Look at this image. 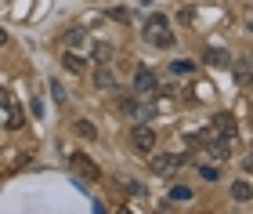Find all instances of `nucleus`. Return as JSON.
Returning a JSON list of instances; mask_svg holds the SVG:
<instances>
[{
	"label": "nucleus",
	"instance_id": "17",
	"mask_svg": "<svg viewBox=\"0 0 253 214\" xmlns=\"http://www.w3.org/2000/svg\"><path fill=\"white\" fill-rule=\"evenodd\" d=\"M22 127H26V116H22V109H15L7 116V131H22Z\"/></svg>",
	"mask_w": 253,
	"mask_h": 214
},
{
	"label": "nucleus",
	"instance_id": "12",
	"mask_svg": "<svg viewBox=\"0 0 253 214\" xmlns=\"http://www.w3.org/2000/svg\"><path fill=\"white\" fill-rule=\"evenodd\" d=\"M76 134H80V138H87V142H94L98 138V127L90 120H76Z\"/></svg>",
	"mask_w": 253,
	"mask_h": 214
},
{
	"label": "nucleus",
	"instance_id": "26",
	"mask_svg": "<svg viewBox=\"0 0 253 214\" xmlns=\"http://www.w3.org/2000/svg\"><path fill=\"white\" fill-rule=\"evenodd\" d=\"M243 171H246V174H253V153H250L246 160H243Z\"/></svg>",
	"mask_w": 253,
	"mask_h": 214
},
{
	"label": "nucleus",
	"instance_id": "27",
	"mask_svg": "<svg viewBox=\"0 0 253 214\" xmlns=\"http://www.w3.org/2000/svg\"><path fill=\"white\" fill-rule=\"evenodd\" d=\"M4 44H7V33H4V29H0V48H4Z\"/></svg>",
	"mask_w": 253,
	"mask_h": 214
},
{
	"label": "nucleus",
	"instance_id": "19",
	"mask_svg": "<svg viewBox=\"0 0 253 214\" xmlns=\"http://www.w3.org/2000/svg\"><path fill=\"white\" fill-rule=\"evenodd\" d=\"M109 18H112V22H123V26H126V22H130V11H126V7H109Z\"/></svg>",
	"mask_w": 253,
	"mask_h": 214
},
{
	"label": "nucleus",
	"instance_id": "23",
	"mask_svg": "<svg viewBox=\"0 0 253 214\" xmlns=\"http://www.w3.org/2000/svg\"><path fill=\"white\" fill-rule=\"evenodd\" d=\"M51 95H54V102H65V87L62 84H51Z\"/></svg>",
	"mask_w": 253,
	"mask_h": 214
},
{
	"label": "nucleus",
	"instance_id": "3",
	"mask_svg": "<svg viewBox=\"0 0 253 214\" xmlns=\"http://www.w3.org/2000/svg\"><path fill=\"white\" fill-rule=\"evenodd\" d=\"M130 149H134V153H145V156L156 149V131L148 127V123H137V127H134V134H130Z\"/></svg>",
	"mask_w": 253,
	"mask_h": 214
},
{
	"label": "nucleus",
	"instance_id": "18",
	"mask_svg": "<svg viewBox=\"0 0 253 214\" xmlns=\"http://www.w3.org/2000/svg\"><path fill=\"white\" fill-rule=\"evenodd\" d=\"M152 116H156V109H152V106H137V109H134V120H137V123H148Z\"/></svg>",
	"mask_w": 253,
	"mask_h": 214
},
{
	"label": "nucleus",
	"instance_id": "2",
	"mask_svg": "<svg viewBox=\"0 0 253 214\" xmlns=\"http://www.w3.org/2000/svg\"><path fill=\"white\" fill-rule=\"evenodd\" d=\"M69 167H73V174L84 178V182H101V167L90 160L87 153H73L69 156Z\"/></svg>",
	"mask_w": 253,
	"mask_h": 214
},
{
	"label": "nucleus",
	"instance_id": "20",
	"mask_svg": "<svg viewBox=\"0 0 253 214\" xmlns=\"http://www.w3.org/2000/svg\"><path fill=\"white\" fill-rule=\"evenodd\" d=\"M199 174L206 178V182H217V178H221V171H217V167H210V163H206V167H199Z\"/></svg>",
	"mask_w": 253,
	"mask_h": 214
},
{
	"label": "nucleus",
	"instance_id": "15",
	"mask_svg": "<svg viewBox=\"0 0 253 214\" xmlns=\"http://www.w3.org/2000/svg\"><path fill=\"white\" fill-rule=\"evenodd\" d=\"M90 51H94L98 62H109L112 58V44H90Z\"/></svg>",
	"mask_w": 253,
	"mask_h": 214
},
{
	"label": "nucleus",
	"instance_id": "11",
	"mask_svg": "<svg viewBox=\"0 0 253 214\" xmlns=\"http://www.w3.org/2000/svg\"><path fill=\"white\" fill-rule=\"evenodd\" d=\"M206 65H221V69H224V65H232V58H228V51L210 48V51H206Z\"/></svg>",
	"mask_w": 253,
	"mask_h": 214
},
{
	"label": "nucleus",
	"instance_id": "4",
	"mask_svg": "<svg viewBox=\"0 0 253 214\" xmlns=\"http://www.w3.org/2000/svg\"><path fill=\"white\" fill-rule=\"evenodd\" d=\"M156 87H159V80H156V73L152 69H137L134 73V95H141V98H148V95H156Z\"/></svg>",
	"mask_w": 253,
	"mask_h": 214
},
{
	"label": "nucleus",
	"instance_id": "1",
	"mask_svg": "<svg viewBox=\"0 0 253 214\" xmlns=\"http://www.w3.org/2000/svg\"><path fill=\"white\" fill-rule=\"evenodd\" d=\"M145 40L156 44V48H174V33H170V22L163 15H152L145 22Z\"/></svg>",
	"mask_w": 253,
	"mask_h": 214
},
{
	"label": "nucleus",
	"instance_id": "21",
	"mask_svg": "<svg viewBox=\"0 0 253 214\" xmlns=\"http://www.w3.org/2000/svg\"><path fill=\"white\" fill-rule=\"evenodd\" d=\"M170 73L185 76V73H192V62H185V58H181V62H174V65H170Z\"/></svg>",
	"mask_w": 253,
	"mask_h": 214
},
{
	"label": "nucleus",
	"instance_id": "10",
	"mask_svg": "<svg viewBox=\"0 0 253 214\" xmlns=\"http://www.w3.org/2000/svg\"><path fill=\"white\" fill-rule=\"evenodd\" d=\"M232 200H239V204L253 200V185H250V182H235V185H232Z\"/></svg>",
	"mask_w": 253,
	"mask_h": 214
},
{
	"label": "nucleus",
	"instance_id": "16",
	"mask_svg": "<svg viewBox=\"0 0 253 214\" xmlns=\"http://www.w3.org/2000/svg\"><path fill=\"white\" fill-rule=\"evenodd\" d=\"M170 200H174V204H185V200H192V189L174 185V189H170Z\"/></svg>",
	"mask_w": 253,
	"mask_h": 214
},
{
	"label": "nucleus",
	"instance_id": "14",
	"mask_svg": "<svg viewBox=\"0 0 253 214\" xmlns=\"http://www.w3.org/2000/svg\"><path fill=\"white\" fill-rule=\"evenodd\" d=\"M62 65H65L69 73H84V65H87V62L80 58V54H65V58H62Z\"/></svg>",
	"mask_w": 253,
	"mask_h": 214
},
{
	"label": "nucleus",
	"instance_id": "22",
	"mask_svg": "<svg viewBox=\"0 0 253 214\" xmlns=\"http://www.w3.org/2000/svg\"><path fill=\"white\" fill-rule=\"evenodd\" d=\"M120 109H123V112H130V116H134V109H137V102H134V98H120Z\"/></svg>",
	"mask_w": 253,
	"mask_h": 214
},
{
	"label": "nucleus",
	"instance_id": "13",
	"mask_svg": "<svg viewBox=\"0 0 253 214\" xmlns=\"http://www.w3.org/2000/svg\"><path fill=\"white\" fill-rule=\"evenodd\" d=\"M62 40L69 44V48H80V44H87V29H80V26H76V29H69Z\"/></svg>",
	"mask_w": 253,
	"mask_h": 214
},
{
	"label": "nucleus",
	"instance_id": "24",
	"mask_svg": "<svg viewBox=\"0 0 253 214\" xmlns=\"http://www.w3.org/2000/svg\"><path fill=\"white\" fill-rule=\"evenodd\" d=\"M0 106H4V109L11 106V91H7V87H4V84H0Z\"/></svg>",
	"mask_w": 253,
	"mask_h": 214
},
{
	"label": "nucleus",
	"instance_id": "8",
	"mask_svg": "<svg viewBox=\"0 0 253 214\" xmlns=\"http://www.w3.org/2000/svg\"><path fill=\"white\" fill-rule=\"evenodd\" d=\"M232 73H235V84L239 87H250L253 84V62H246V58L232 62Z\"/></svg>",
	"mask_w": 253,
	"mask_h": 214
},
{
	"label": "nucleus",
	"instance_id": "6",
	"mask_svg": "<svg viewBox=\"0 0 253 214\" xmlns=\"http://www.w3.org/2000/svg\"><path fill=\"white\" fill-rule=\"evenodd\" d=\"M213 131L235 142V134H239V123H235V116H232V112H217V116H213Z\"/></svg>",
	"mask_w": 253,
	"mask_h": 214
},
{
	"label": "nucleus",
	"instance_id": "5",
	"mask_svg": "<svg viewBox=\"0 0 253 214\" xmlns=\"http://www.w3.org/2000/svg\"><path fill=\"white\" fill-rule=\"evenodd\" d=\"M206 145V149H210V156H213V160H228V156H232V138H224V134H210V138H206L203 142Z\"/></svg>",
	"mask_w": 253,
	"mask_h": 214
},
{
	"label": "nucleus",
	"instance_id": "25",
	"mask_svg": "<svg viewBox=\"0 0 253 214\" xmlns=\"http://www.w3.org/2000/svg\"><path fill=\"white\" fill-rule=\"evenodd\" d=\"M29 109L37 112V116H43V102H40V98H33V102H29Z\"/></svg>",
	"mask_w": 253,
	"mask_h": 214
},
{
	"label": "nucleus",
	"instance_id": "7",
	"mask_svg": "<svg viewBox=\"0 0 253 214\" xmlns=\"http://www.w3.org/2000/svg\"><path fill=\"white\" fill-rule=\"evenodd\" d=\"M181 167V156H174V153H159V156H152V171L156 174H174Z\"/></svg>",
	"mask_w": 253,
	"mask_h": 214
},
{
	"label": "nucleus",
	"instance_id": "9",
	"mask_svg": "<svg viewBox=\"0 0 253 214\" xmlns=\"http://www.w3.org/2000/svg\"><path fill=\"white\" fill-rule=\"evenodd\" d=\"M94 87H98V91H112V87H116V76H112V69H105V65H101V69L94 73Z\"/></svg>",
	"mask_w": 253,
	"mask_h": 214
}]
</instances>
